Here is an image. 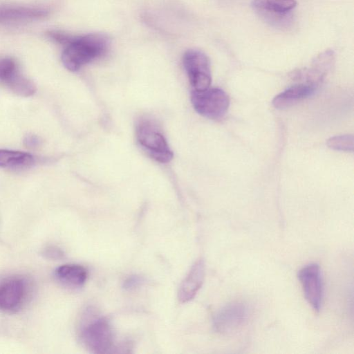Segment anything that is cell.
Segmentation results:
<instances>
[{
	"label": "cell",
	"instance_id": "13",
	"mask_svg": "<svg viewBox=\"0 0 354 354\" xmlns=\"http://www.w3.org/2000/svg\"><path fill=\"white\" fill-rule=\"evenodd\" d=\"M296 0H253L252 8L265 17H284L297 6Z\"/></svg>",
	"mask_w": 354,
	"mask_h": 354
},
{
	"label": "cell",
	"instance_id": "7",
	"mask_svg": "<svg viewBox=\"0 0 354 354\" xmlns=\"http://www.w3.org/2000/svg\"><path fill=\"white\" fill-rule=\"evenodd\" d=\"M304 297L315 311H319L324 295V284L320 267L317 263L304 266L298 272Z\"/></svg>",
	"mask_w": 354,
	"mask_h": 354
},
{
	"label": "cell",
	"instance_id": "18",
	"mask_svg": "<svg viewBox=\"0 0 354 354\" xmlns=\"http://www.w3.org/2000/svg\"><path fill=\"white\" fill-rule=\"evenodd\" d=\"M326 144L328 147L335 150L353 151V136L344 135L331 137L327 140Z\"/></svg>",
	"mask_w": 354,
	"mask_h": 354
},
{
	"label": "cell",
	"instance_id": "10",
	"mask_svg": "<svg viewBox=\"0 0 354 354\" xmlns=\"http://www.w3.org/2000/svg\"><path fill=\"white\" fill-rule=\"evenodd\" d=\"M48 11L39 8L0 6V24L29 21L46 17Z\"/></svg>",
	"mask_w": 354,
	"mask_h": 354
},
{
	"label": "cell",
	"instance_id": "6",
	"mask_svg": "<svg viewBox=\"0 0 354 354\" xmlns=\"http://www.w3.org/2000/svg\"><path fill=\"white\" fill-rule=\"evenodd\" d=\"M250 310L246 304L234 301L220 308L213 318L214 330L227 335L241 328L248 321Z\"/></svg>",
	"mask_w": 354,
	"mask_h": 354
},
{
	"label": "cell",
	"instance_id": "21",
	"mask_svg": "<svg viewBox=\"0 0 354 354\" xmlns=\"http://www.w3.org/2000/svg\"><path fill=\"white\" fill-rule=\"evenodd\" d=\"M40 139L35 135L28 134L24 138V144L28 148H35L40 145Z\"/></svg>",
	"mask_w": 354,
	"mask_h": 354
},
{
	"label": "cell",
	"instance_id": "4",
	"mask_svg": "<svg viewBox=\"0 0 354 354\" xmlns=\"http://www.w3.org/2000/svg\"><path fill=\"white\" fill-rule=\"evenodd\" d=\"M191 101L197 113L211 120L223 118L230 105L227 93L218 88L194 90L191 93Z\"/></svg>",
	"mask_w": 354,
	"mask_h": 354
},
{
	"label": "cell",
	"instance_id": "16",
	"mask_svg": "<svg viewBox=\"0 0 354 354\" xmlns=\"http://www.w3.org/2000/svg\"><path fill=\"white\" fill-rule=\"evenodd\" d=\"M6 86L17 95L24 97L30 96L36 91L34 84L19 73Z\"/></svg>",
	"mask_w": 354,
	"mask_h": 354
},
{
	"label": "cell",
	"instance_id": "9",
	"mask_svg": "<svg viewBox=\"0 0 354 354\" xmlns=\"http://www.w3.org/2000/svg\"><path fill=\"white\" fill-rule=\"evenodd\" d=\"M205 270V262L202 258L192 266L179 286L178 299L180 303H187L194 298L203 283Z\"/></svg>",
	"mask_w": 354,
	"mask_h": 354
},
{
	"label": "cell",
	"instance_id": "19",
	"mask_svg": "<svg viewBox=\"0 0 354 354\" xmlns=\"http://www.w3.org/2000/svg\"><path fill=\"white\" fill-rule=\"evenodd\" d=\"M42 254L46 258L53 260L61 259L64 256L63 250L55 245H48L43 250Z\"/></svg>",
	"mask_w": 354,
	"mask_h": 354
},
{
	"label": "cell",
	"instance_id": "1",
	"mask_svg": "<svg viewBox=\"0 0 354 354\" xmlns=\"http://www.w3.org/2000/svg\"><path fill=\"white\" fill-rule=\"evenodd\" d=\"M109 45L108 37L102 33L74 37L62 53V63L68 70L76 71L104 54Z\"/></svg>",
	"mask_w": 354,
	"mask_h": 354
},
{
	"label": "cell",
	"instance_id": "2",
	"mask_svg": "<svg viewBox=\"0 0 354 354\" xmlns=\"http://www.w3.org/2000/svg\"><path fill=\"white\" fill-rule=\"evenodd\" d=\"M136 133L138 143L151 158L162 163L171 160L173 152L153 121L140 120L136 125Z\"/></svg>",
	"mask_w": 354,
	"mask_h": 354
},
{
	"label": "cell",
	"instance_id": "11",
	"mask_svg": "<svg viewBox=\"0 0 354 354\" xmlns=\"http://www.w3.org/2000/svg\"><path fill=\"white\" fill-rule=\"evenodd\" d=\"M317 88V85L309 83L291 86L276 95L272 100V104L279 109L290 107L300 100L312 95Z\"/></svg>",
	"mask_w": 354,
	"mask_h": 354
},
{
	"label": "cell",
	"instance_id": "20",
	"mask_svg": "<svg viewBox=\"0 0 354 354\" xmlns=\"http://www.w3.org/2000/svg\"><path fill=\"white\" fill-rule=\"evenodd\" d=\"M144 282V279L139 275H131L128 277L123 282V288L128 290H134L141 286Z\"/></svg>",
	"mask_w": 354,
	"mask_h": 354
},
{
	"label": "cell",
	"instance_id": "5",
	"mask_svg": "<svg viewBox=\"0 0 354 354\" xmlns=\"http://www.w3.org/2000/svg\"><path fill=\"white\" fill-rule=\"evenodd\" d=\"M183 63L194 90L203 91L211 84L210 62L203 52L199 50H187Z\"/></svg>",
	"mask_w": 354,
	"mask_h": 354
},
{
	"label": "cell",
	"instance_id": "3",
	"mask_svg": "<svg viewBox=\"0 0 354 354\" xmlns=\"http://www.w3.org/2000/svg\"><path fill=\"white\" fill-rule=\"evenodd\" d=\"M80 337L86 348L94 353H109L114 343L113 327L104 317H93L84 323Z\"/></svg>",
	"mask_w": 354,
	"mask_h": 354
},
{
	"label": "cell",
	"instance_id": "8",
	"mask_svg": "<svg viewBox=\"0 0 354 354\" xmlns=\"http://www.w3.org/2000/svg\"><path fill=\"white\" fill-rule=\"evenodd\" d=\"M28 284L26 279L12 277L0 283V310L14 313L19 310L26 301Z\"/></svg>",
	"mask_w": 354,
	"mask_h": 354
},
{
	"label": "cell",
	"instance_id": "12",
	"mask_svg": "<svg viewBox=\"0 0 354 354\" xmlns=\"http://www.w3.org/2000/svg\"><path fill=\"white\" fill-rule=\"evenodd\" d=\"M55 279L63 286L78 288L84 285L87 280L88 272L81 265L68 263L64 264L55 270Z\"/></svg>",
	"mask_w": 354,
	"mask_h": 354
},
{
	"label": "cell",
	"instance_id": "17",
	"mask_svg": "<svg viewBox=\"0 0 354 354\" xmlns=\"http://www.w3.org/2000/svg\"><path fill=\"white\" fill-rule=\"evenodd\" d=\"M18 74L16 62L11 58L0 59V82L7 84Z\"/></svg>",
	"mask_w": 354,
	"mask_h": 354
},
{
	"label": "cell",
	"instance_id": "14",
	"mask_svg": "<svg viewBox=\"0 0 354 354\" xmlns=\"http://www.w3.org/2000/svg\"><path fill=\"white\" fill-rule=\"evenodd\" d=\"M334 53L328 50L320 53L314 60L311 68L301 74L306 78V83L318 85L331 68L334 62Z\"/></svg>",
	"mask_w": 354,
	"mask_h": 354
},
{
	"label": "cell",
	"instance_id": "15",
	"mask_svg": "<svg viewBox=\"0 0 354 354\" xmlns=\"http://www.w3.org/2000/svg\"><path fill=\"white\" fill-rule=\"evenodd\" d=\"M34 162V157L28 153L0 149V167L10 169H21Z\"/></svg>",
	"mask_w": 354,
	"mask_h": 354
}]
</instances>
